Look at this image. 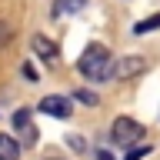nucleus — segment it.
I'll list each match as a JSON object with an SVG mask.
<instances>
[{
	"label": "nucleus",
	"instance_id": "1",
	"mask_svg": "<svg viewBox=\"0 0 160 160\" xmlns=\"http://www.w3.org/2000/svg\"><path fill=\"white\" fill-rule=\"evenodd\" d=\"M77 67H80V73H83L87 80H107L110 73H113L110 50H107V47H100V43H90V47L80 53Z\"/></svg>",
	"mask_w": 160,
	"mask_h": 160
},
{
	"label": "nucleus",
	"instance_id": "2",
	"mask_svg": "<svg viewBox=\"0 0 160 160\" xmlns=\"http://www.w3.org/2000/svg\"><path fill=\"white\" fill-rule=\"evenodd\" d=\"M140 137H143V127H140L137 120H130V117H117L113 127H110V140L117 147H133Z\"/></svg>",
	"mask_w": 160,
	"mask_h": 160
},
{
	"label": "nucleus",
	"instance_id": "3",
	"mask_svg": "<svg viewBox=\"0 0 160 160\" xmlns=\"http://www.w3.org/2000/svg\"><path fill=\"white\" fill-rule=\"evenodd\" d=\"M13 127L20 133V147H33L37 143V127H33V120H30V110H17L13 113Z\"/></svg>",
	"mask_w": 160,
	"mask_h": 160
},
{
	"label": "nucleus",
	"instance_id": "4",
	"mask_svg": "<svg viewBox=\"0 0 160 160\" xmlns=\"http://www.w3.org/2000/svg\"><path fill=\"white\" fill-rule=\"evenodd\" d=\"M30 47H33V53H37L47 67H57V60H60V53H57V43L53 40H47L43 33H37V37L30 40Z\"/></svg>",
	"mask_w": 160,
	"mask_h": 160
},
{
	"label": "nucleus",
	"instance_id": "5",
	"mask_svg": "<svg viewBox=\"0 0 160 160\" xmlns=\"http://www.w3.org/2000/svg\"><path fill=\"white\" fill-rule=\"evenodd\" d=\"M40 113H47V117H57V120H67L70 117V100L67 97H43L37 103Z\"/></svg>",
	"mask_w": 160,
	"mask_h": 160
},
{
	"label": "nucleus",
	"instance_id": "6",
	"mask_svg": "<svg viewBox=\"0 0 160 160\" xmlns=\"http://www.w3.org/2000/svg\"><path fill=\"white\" fill-rule=\"evenodd\" d=\"M143 60H137V57H130V60H120L117 67H113V73L117 77H137V73H143Z\"/></svg>",
	"mask_w": 160,
	"mask_h": 160
},
{
	"label": "nucleus",
	"instance_id": "7",
	"mask_svg": "<svg viewBox=\"0 0 160 160\" xmlns=\"http://www.w3.org/2000/svg\"><path fill=\"white\" fill-rule=\"evenodd\" d=\"M0 160H20V143L10 133H0Z\"/></svg>",
	"mask_w": 160,
	"mask_h": 160
},
{
	"label": "nucleus",
	"instance_id": "8",
	"mask_svg": "<svg viewBox=\"0 0 160 160\" xmlns=\"http://www.w3.org/2000/svg\"><path fill=\"white\" fill-rule=\"evenodd\" d=\"M87 7V0H57L53 3V17H63V13H77V10Z\"/></svg>",
	"mask_w": 160,
	"mask_h": 160
},
{
	"label": "nucleus",
	"instance_id": "9",
	"mask_svg": "<svg viewBox=\"0 0 160 160\" xmlns=\"http://www.w3.org/2000/svg\"><path fill=\"white\" fill-rule=\"evenodd\" d=\"M153 27H160V13H153V17H147V20H140L137 27H133V33H147V30H153Z\"/></svg>",
	"mask_w": 160,
	"mask_h": 160
},
{
	"label": "nucleus",
	"instance_id": "10",
	"mask_svg": "<svg viewBox=\"0 0 160 160\" xmlns=\"http://www.w3.org/2000/svg\"><path fill=\"white\" fill-rule=\"evenodd\" d=\"M10 37H13V30H10L7 23L0 20V47H7V43H10Z\"/></svg>",
	"mask_w": 160,
	"mask_h": 160
},
{
	"label": "nucleus",
	"instance_id": "11",
	"mask_svg": "<svg viewBox=\"0 0 160 160\" xmlns=\"http://www.w3.org/2000/svg\"><path fill=\"white\" fill-rule=\"evenodd\" d=\"M143 153H150V147H133V150H127V157H123V160H140Z\"/></svg>",
	"mask_w": 160,
	"mask_h": 160
},
{
	"label": "nucleus",
	"instance_id": "12",
	"mask_svg": "<svg viewBox=\"0 0 160 160\" xmlns=\"http://www.w3.org/2000/svg\"><path fill=\"white\" fill-rule=\"evenodd\" d=\"M73 100H83V103H90V107L97 103V97H93V93H87V90H77V93H73Z\"/></svg>",
	"mask_w": 160,
	"mask_h": 160
},
{
	"label": "nucleus",
	"instance_id": "13",
	"mask_svg": "<svg viewBox=\"0 0 160 160\" xmlns=\"http://www.w3.org/2000/svg\"><path fill=\"white\" fill-rule=\"evenodd\" d=\"M23 77H27V80H30V83H37V70L30 67V63H23Z\"/></svg>",
	"mask_w": 160,
	"mask_h": 160
},
{
	"label": "nucleus",
	"instance_id": "14",
	"mask_svg": "<svg viewBox=\"0 0 160 160\" xmlns=\"http://www.w3.org/2000/svg\"><path fill=\"white\" fill-rule=\"evenodd\" d=\"M97 160H113V157H110L107 150H97Z\"/></svg>",
	"mask_w": 160,
	"mask_h": 160
},
{
	"label": "nucleus",
	"instance_id": "15",
	"mask_svg": "<svg viewBox=\"0 0 160 160\" xmlns=\"http://www.w3.org/2000/svg\"><path fill=\"white\" fill-rule=\"evenodd\" d=\"M50 160H57V157H50Z\"/></svg>",
	"mask_w": 160,
	"mask_h": 160
}]
</instances>
